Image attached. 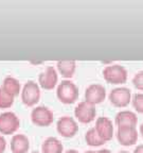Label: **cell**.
<instances>
[{
	"instance_id": "4",
	"label": "cell",
	"mask_w": 143,
	"mask_h": 153,
	"mask_svg": "<svg viewBox=\"0 0 143 153\" xmlns=\"http://www.w3.org/2000/svg\"><path fill=\"white\" fill-rule=\"evenodd\" d=\"M19 119L13 112H4L0 114V133L3 135L14 134L19 128Z\"/></svg>"
},
{
	"instance_id": "28",
	"label": "cell",
	"mask_w": 143,
	"mask_h": 153,
	"mask_svg": "<svg viewBox=\"0 0 143 153\" xmlns=\"http://www.w3.org/2000/svg\"><path fill=\"white\" fill-rule=\"evenodd\" d=\"M32 153H39V152H37V151H34V152H32Z\"/></svg>"
},
{
	"instance_id": "26",
	"label": "cell",
	"mask_w": 143,
	"mask_h": 153,
	"mask_svg": "<svg viewBox=\"0 0 143 153\" xmlns=\"http://www.w3.org/2000/svg\"><path fill=\"white\" fill-rule=\"evenodd\" d=\"M140 132H141V134H142V136H143V123L141 124V127H140Z\"/></svg>"
},
{
	"instance_id": "10",
	"label": "cell",
	"mask_w": 143,
	"mask_h": 153,
	"mask_svg": "<svg viewBox=\"0 0 143 153\" xmlns=\"http://www.w3.org/2000/svg\"><path fill=\"white\" fill-rule=\"evenodd\" d=\"M58 81V76L57 71L54 67L48 66L43 72H41L38 76V82L39 86L43 89H52L54 88Z\"/></svg>"
},
{
	"instance_id": "27",
	"label": "cell",
	"mask_w": 143,
	"mask_h": 153,
	"mask_svg": "<svg viewBox=\"0 0 143 153\" xmlns=\"http://www.w3.org/2000/svg\"><path fill=\"white\" fill-rule=\"evenodd\" d=\"M119 153H129V152H127V151H120Z\"/></svg>"
},
{
	"instance_id": "20",
	"label": "cell",
	"mask_w": 143,
	"mask_h": 153,
	"mask_svg": "<svg viewBox=\"0 0 143 153\" xmlns=\"http://www.w3.org/2000/svg\"><path fill=\"white\" fill-rule=\"evenodd\" d=\"M133 105L137 112L143 113V94H137L133 99Z\"/></svg>"
},
{
	"instance_id": "2",
	"label": "cell",
	"mask_w": 143,
	"mask_h": 153,
	"mask_svg": "<svg viewBox=\"0 0 143 153\" xmlns=\"http://www.w3.org/2000/svg\"><path fill=\"white\" fill-rule=\"evenodd\" d=\"M103 76L110 84H124L127 80V70L122 65H110L104 68Z\"/></svg>"
},
{
	"instance_id": "21",
	"label": "cell",
	"mask_w": 143,
	"mask_h": 153,
	"mask_svg": "<svg viewBox=\"0 0 143 153\" xmlns=\"http://www.w3.org/2000/svg\"><path fill=\"white\" fill-rule=\"evenodd\" d=\"M133 84L136 88L143 91V71H140L133 76Z\"/></svg>"
},
{
	"instance_id": "1",
	"label": "cell",
	"mask_w": 143,
	"mask_h": 153,
	"mask_svg": "<svg viewBox=\"0 0 143 153\" xmlns=\"http://www.w3.org/2000/svg\"><path fill=\"white\" fill-rule=\"evenodd\" d=\"M56 96L64 104H71L79 98V88L70 80H63L57 86Z\"/></svg>"
},
{
	"instance_id": "15",
	"label": "cell",
	"mask_w": 143,
	"mask_h": 153,
	"mask_svg": "<svg viewBox=\"0 0 143 153\" xmlns=\"http://www.w3.org/2000/svg\"><path fill=\"white\" fill-rule=\"evenodd\" d=\"M1 87H2L3 91H5L7 94L13 96L14 98L16 96H18L19 91H20V83H19V81L16 78H14L12 76H5Z\"/></svg>"
},
{
	"instance_id": "24",
	"label": "cell",
	"mask_w": 143,
	"mask_h": 153,
	"mask_svg": "<svg viewBox=\"0 0 143 153\" xmlns=\"http://www.w3.org/2000/svg\"><path fill=\"white\" fill-rule=\"evenodd\" d=\"M133 153H143V145L137 147V148L135 149V152Z\"/></svg>"
},
{
	"instance_id": "13",
	"label": "cell",
	"mask_w": 143,
	"mask_h": 153,
	"mask_svg": "<svg viewBox=\"0 0 143 153\" xmlns=\"http://www.w3.org/2000/svg\"><path fill=\"white\" fill-rule=\"evenodd\" d=\"M30 148L29 138L24 134H16L11 140V151L13 153H27Z\"/></svg>"
},
{
	"instance_id": "14",
	"label": "cell",
	"mask_w": 143,
	"mask_h": 153,
	"mask_svg": "<svg viewBox=\"0 0 143 153\" xmlns=\"http://www.w3.org/2000/svg\"><path fill=\"white\" fill-rule=\"evenodd\" d=\"M137 121L138 118L136 114L129 111L120 112L116 116V123L118 124V127H136Z\"/></svg>"
},
{
	"instance_id": "22",
	"label": "cell",
	"mask_w": 143,
	"mask_h": 153,
	"mask_svg": "<svg viewBox=\"0 0 143 153\" xmlns=\"http://www.w3.org/2000/svg\"><path fill=\"white\" fill-rule=\"evenodd\" d=\"M7 148V141H5L4 137L0 135V153H3Z\"/></svg>"
},
{
	"instance_id": "11",
	"label": "cell",
	"mask_w": 143,
	"mask_h": 153,
	"mask_svg": "<svg viewBox=\"0 0 143 153\" xmlns=\"http://www.w3.org/2000/svg\"><path fill=\"white\" fill-rule=\"evenodd\" d=\"M118 141L123 146H131L138 139V133L135 127H119L117 133Z\"/></svg>"
},
{
	"instance_id": "9",
	"label": "cell",
	"mask_w": 143,
	"mask_h": 153,
	"mask_svg": "<svg viewBox=\"0 0 143 153\" xmlns=\"http://www.w3.org/2000/svg\"><path fill=\"white\" fill-rule=\"evenodd\" d=\"M106 97V89L101 84H91L85 91V101L95 105L103 102Z\"/></svg>"
},
{
	"instance_id": "17",
	"label": "cell",
	"mask_w": 143,
	"mask_h": 153,
	"mask_svg": "<svg viewBox=\"0 0 143 153\" xmlns=\"http://www.w3.org/2000/svg\"><path fill=\"white\" fill-rule=\"evenodd\" d=\"M63 145L55 137H49L43 143V153H63Z\"/></svg>"
},
{
	"instance_id": "19",
	"label": "cell",
	"mask_w": 143,
	"mask_h": 153,
	"mask_svg": "<svg viewBox=\"0 0 143 153\" xmlns=\"http://www.w3.org/2000/svg\"><path fill=\"white\" fill-rule=\"evenodd\" d=\"M14 97L3 91L2 87H0V108H9L13 105Z\"/></svg>"
},
{
	"instance_id": "3",
	"label": "cell",
	"mask_w": 143,
	"mask_h": 153,
	"mask_svg": "<svg viewBox=\"0 0 143 153\" xmlns=\"http://www.w3.org/2000/svg\"><path fill=\"white\" fill-rule=\"evenodd\" d=\"M41 99V87L36 82L29 80L22 87L21 100L27 106H33Z\"/></svg>"
},
{
	"instance_id": "18",
	"label": "cell",
	"mask_w": 143,
	"mask_h": 153,
	"mask_svg": "<svg viewBox=\"0 0 143 153\" xmlns=\"http://www.w3.org/2000/svg\"><path fill=\"white\" fill-rule=\"evenodd\" d=\"M85 139H86L87 145L92 146V147H99V146H102V145L105 143V141L101 138L100 135L98 134V132L95 131V129L88 130L87 133H86Z\"/></svg>"
},
{
	"instance_id": "12",
	"label": "cell",
	"mask_w": 143,
	"mask_h": 153,
	"mask_svg": "<svg viewBox=\"0 0 143 153\" xmlns=\"http://www.w3.org/2000/svg\"><path fill=\"white\" fill-rule=\"evenodd\" d=\"M94 129L105 143L112 138V135H114V127H112L111 121H110L107 117L98 118L97 122H95Z\"/></svg>"
},
{
	"instance_id": "23",
	"label": "cell",
	"mask_w": 143,
	"mask_h": 153,
	"mask_svg": "<svg viewBox=\"0 0 143 153\" xmlns=\"http://www.w3.org/2000/svg\"><path fill=\"white\" fill-rule=\"evenodd\" d=\"M86 153H111L109 150H107V149H102V150H98V151H87Z\"/></svg>"
},
{
	"instance_id": "16",
	"label": "cell",
	"mask_w": 143,
	"mask_h": 153,
	"mask_svg": "<svg viewBox=\"0 0 143 153\" xmlns=\"http://www.w3.org/2000/svg\"><path fill=\"white\" fill-rule=\"evenodd\" d=\"M56 67L60 74H62L64 78H71L74 74L76 69V63L73 60H68V61H58L56 63Z\"/></svg>"
},
{
	"instance_id": "25",
	"label": "cell",
	"mask_w": 143,
	"mask_h": 153,
	"mask_svg": "<svg viewBox=\"0 0 143 153\" xmlns=\"http://www.w3.org/2000/svg\"><path fill=\"white\" fill-rule=\"evenodd\" d=\"M66 153H79V152H77V151H75V150H72V149H71V150H68V151H67Z\"/></svg>"
},
{
	"instance_id": "7",
	"label": "cell",
	"mask_w": 143,
	"mask_h": 153,
	"mask_svg": "<svg viewBox=\"0 0 143 153\" xmlns=\"http://www.w3.org/2000/svg\"><path fill=\"white\" fill-rule=\"evenodd\" d=\"M130 89L126 87H117L110 91L109 101L117 108H124L130 102Z\"/></svg>"
},
{
	"instance_id": "6",
	"label": "cell",
	"mask_w": 143,
	"mask_h": 153,
	"mask_svg": "<svg viewBox=\"0 0 143 153\" xmlns=\"http://www.w3.org/2000/svg\"><path fill=\"white\" fill-rule=\"evenodd\" d=\"M97 111H95V105L91 104V103L87 102V101H83L77 104L74 111V115H75L76 119L79 120L82 123H89L91 122L95 117Z\"/></svg>"
},
{
	"instance_id": "8",
	"label": "cell",
	"mask_w": 143,
	"mask_h": 153,
	"mask_svg": "<svg viewBox=\"0 0 143 153\" xmlns=\"http://www.w3.org/2000/svg\"><path fill=\"white\" fill-rule=\"evenodd\" d=\"M56 128L57 132L63 137H73L79 131V126L75 120L67 116L60 118V120L57 121Z\"/></svg>"
},
{
	"instance_id": "5",
	"label": "cell",
	"mask_w": 143,
	"mask_h": 153,
	"mask_svg": "<svg viewBox=\"0 0 143 153\" xmlns=\"http://www.w3.org/2000/svg\"><path fill=\"white\" fill-rule=\"evenodd\" d=\"M53 113L47 106H37L31 113V120L38 127H48L53 122Z\"/></svg>"
}]
</instances>
